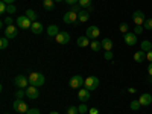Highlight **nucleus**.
Instances as JSON below:
<instances>
[{
	"instance_id": "49",
	"label": "nucleus",
	"mask_w": 152,
	"mask_h": 114,
	"mask_svg": "<svg viewBox=\"0 0 152 114\" xmlns=\"http://www.w3.org/2000/svg\"><path fill=\"white\" fill-rule=\"evenodd\" d=\"M5 114H8V113H5Z\"/></svg>"
},
{
	"instance_id": "21",
	"label": "nucleus",
	"mask_w": 152,
	"mask_h": 114,
	"mask_svg": "<svg viewBox=\"0 0 152 114\" xmlns=\"http://www.w3.org/2000/svg\"><path fill=\"white\" fill-rule=\"evenodd\" d=\"M78 46H79V47H87V46H90V38H88L87 35L79 37V38H78Z\"/></svg>"
},
{
	"instance_id": "40",
	"label": "nucleus",
	"mask_w": 152,
	"mask_h": 114,
	"mask_svg": "<svg viewBox=\"0 0 152 114\" xmlns=\"http://www.w3.org/2000/svg\"><path fill=\"white\" fill-rule=\"evenodd\" d=\"M88 114H99V110L97 108H90V110H88Z\"/></svg>"
},
{
	"instance_id": "50",
	"label": "nucleus",
	"mask_w": 152,
	"mask_h": 114,
	"mask_svg": "<svg viewBox=\"0 0 152 114\" xmlns=\"http://www.w3.org/2000/svg\"><path fill=\"white\" fill-rule=\"evenodd\" d=\"M79 114H81V113H79Z\"/></svg>"
},
{
	"instance_id": "23",
	"label": "nucleus",
	"mask_w": 152,
	"mask_h": 114,
	"mask_svg": "<svg viewBox=\"0 0 152 114\" xmlns=\"http://www.w3.org/2000/svg\"><path fill=\"white\" fill-rule=\"evenodd\" d=\"M43 6L46 11H53L55 9V0H43Z\"/></svg>"
},
{
	"instance_id": "15",
	"label": "nucleus",
	"mask_w": 152,
	"mask_h": 114,
	"mask_svg": "<svg viewBox=\"0 0 152 114\" xmlns=\"http://www.w3.org/2000/svg\"><path fill=\"white\" fill-rule=\"evenodd\" d=\"M138 102H140L142 107H148V105H151V104H152V94H149V93H143V94H140V97H138Z\"/></svg>"
},
{
	"instance_id": "7",
	"label": "nucleus",
	"mask_w": 152,
	"mask_h": 114,
	"mask_svg": "<svg viewBox=\"0 0 152 114\" xmlns=\"http://www.w3.org/2000/svg\"><path fill=\"white\" fill-rule=\"evenodd\" d=\"M18 26H15V24H11V26H6L5 28V37L8 38V40H12V38H15L17 34H18Z\"/></svg>"
},
{
	"instance_id": "45",
	"label": "nucleus",
	"mask_w": 152,
	"mask_h": 114,
	"mask_svg": "<svg viewBox=\"0 0 152 114\" xmlns=\"http://www.w3.org/2000/svg\"><path fill=\"white\" fill-rule=\"evenodd\" d=\"M128 91H129V93H135V88L131 87V88H128Z\"/></svg>"
},
{
	"instance_id": "47",
	"label": "nucleus",
	"mask_w": 152,
	"mask_h": 114,
	"mask_svg": "<svg viewBox=\"0 0 152 114\" xmlns=\"http://www.w3.org/2000/svg\"><path fill=\"white\" fill-rule=\"evenodd\" d=\"M148 81H149V82H152V76H149V78H148Z\"/></svg>"
},
{
	"instance_id": "4",
	"label": "nucleus",
	"mask_w": 152,
	"mask_h": 114,
	"mask_svg": "<svg viewBox=\"0 0 152 114\" xmlns=\"http://www.w3.org/2000/svg\"><path fill=\"white\" fill-rule=\"evenodd\" d=\"M84 87L90 91H94L99 87V78H96V76H88V78L85 79V82H84Z\"/></svg>"
},
{
	"instance_id": "43",
	"label": "nucleus",
	"mask_w": 152,
	"mask_h": 114,
	"mask_svg": "<svg viewBox=\"0 0 152 114\" xmlns=\"http://www.w3.org/2000/svg\"><path fill=\"white\" fill-rule=\"evenodd\" d=\"M148 73H149V76H152V62H149V67H148Z\"/></svg>"
},
{
	"instance_id": "41",
	"label": "nucleus",
	"mask_w": 152,
	"mask_h": 114,
	"mask_svg": "<svg viewBox=\"0 0 152 114\" xmlns=\"http://www.w3.org/2000/svg\"><path fill=\"white\" fill-rule=\"evenodd\" d=\"M146 59H149V62H152V50L146 53Z\"/></svg>"
},
{
	"instance_id": "10",
	"label": "nucleus",
	"mask_w": 152,
	"mask_h": 114,
	"mask_svg": "<svg viewBox=\"0 0 152 114\" xmlns=\"http://www.w3.org/2000/svg\"><path fill=\"white\" fill-rule=\"evenodd\" d=\"M55 40L58 44H69L70 43V34L69 32H59L55 37Z\"/></svg>"
},
{
	"instance_id": "31",
	"label": "nucleus",
	"mask_w": 152,
	"mask_h": 114,
	"mask_svg": "<svg viewBox=\"0 0 152 114\" xmlns=\"http://www.w3.org/2000/svg\"><path fill=\"white\" fill-rule=\"evenodd\" d=\"M79 5H81V8L84 9V8H88V6H91L93 3H91V0H79Z\"/></svg>"
},
{
	"instance_id": "14",
	"label": "nucleus",
	"mask_w": 152,
	"mask_h": 114,
	"mask_svg": "<svg viewBox=\"0 0 152 114\" xmlns=\"http://www.w3.org/2000/svg\"><path fill=\"white\" fill-rule=\"evenodd\" d=\"M91 91L90 90H87L85 87H82V88H79V91H78V99L81 100V102H87L88 99H90V94Z\"/></svg>"
},
{
	"instance_id": "46",
	"label": "nucleus",
	"mask_w": 152,
	"mask_h": 114,
	"mask_svg": "<svg viewBox=\"0 0 152 114\" xmlns=\"http://www.w3.org/2000/svg\"><path fill=\"white\" fill-rule=\"evenodd\" d=\"M49 114H59V113H58V111H50Z\"/></svg>"
},
{
	"instance_id": "29",
	"label": "nucleus",
	"mask_w": 152,
	"mask_h": 114,
	"mask_svg": "<svg viewBox=\"0 0 152 114\" xmlns=\"http://www.w3.org/2000/svg\"><path fill=\"white\" fill-rule=\"evenodd\" d=\"M8 44H9V40H8L6 37H3L2 40H0V49H2V50H5V49L8 47Z\"/></svg>"
},
{
	"instance_id": "13",
	"label": "nucleus",
	"mask_w": 152,
	"mask_h": 114,
	"mask_svg": "<svg viewBox=\"0 0 152 114\" xmlns=\"http://www.w3.org/2000/svg\"><path fill=\"white\" fill-rule=\"evenodd\" d=\"M85 35L90 38V40H96V38L100 35V29L97 28V26H90L87 29V32H85Z\"/></svg>"
},
{
	"instance_id": "28",
	"label": "nucleus",
	"mask_w": 152,
	"mask_h": 114,
	"mask_svg": "<svg viewBox=\"0 0 152 114\" xmlns=\"http://www.w3.org/2000/svg\"><path fill=\"white\" fill-rule=\"evenodd\" d=\"M119 31L122 34H126V32H129V26H128V23H120V26H119Z\"/></svg>"
},
{
	"instance_id": "27",
	"label": "nucleus",
	"mask_w": 152,
	"mask_h": 114,
	"mask_svg": "<svg viewBox=\"0 0 152 114\" xmlns=\"http://www.w3.org/2000/svg\"><path fill=\"white\" fill-rule=\"evenodd\" d=\"M11 24H14V20L11 18V15H8V17L2 21V26H3V28H6V26H11Z\"/></svg>"
},
{
	"instance_id": "37",
	"label": "nucleus",
	"mask_w": 152,
	"mask_h": 114,
	"mask_svg": "<svg viewBox=\"0 0 152 114\" xmlns=\"http://www.w3.org/2000/svg\"><path fill=\"white\" fill-rule=\"evenodd\" d=\"M143 32V26H137L135 24V28H134V34L135 35H138V34H142Z\"/></svg>"
},
{
	"instance_id": "39",
	"label": "nucleus",
	"mask_w": 152,
	"mask_h": 114,
	"mask_svg": "<svg viewBox=\"0 0 152 114\" xmlns=\"http://www.w3.org/2000/svg\"><path fill=\"white\" fill-rule=\"evenodd\" d=\"M64 2H66L69 6H73V5H76V3H79V0H64Z\"/></svg>"
},
{
	"instance_id": "35",
	"label": "nucleus",
	"mask_w": 152,
	"mask_h": 114,
	"mask_svg": "<svg viewBox=\"0 0 152 114\" xmlns=\"http://www.w3.org/2000/svg\"><path fill=\"white\" fill-rule=\"evenodd\" d=\"M67 114H79L78 107H70V108L67 110Z\"/></svg>"
},
{
	"instance_id": "18",
	"label": "nucleus",
	"mask_w": 152,
	"mask_h": 114,
	"mask_svg": "<svg viewBox=\"0 0 152 114\" xmlns=\"http://www.w3.org/2000/svg\"><path fill=\"white\" fill-rule=\"evenodd\" d=\"M78 18H79V23H85V21H88V18H90V12L85 11V9H82L79 14H78Z\"/></svg>"
},
{
	"instance_id": "44",
	"label": "nucleus",
	"mask_w": 152,
	"mask_h": 114,
	"mask_svg": "<svg viewBox=\"0 0 152 114\" xmlns=\"http://www.w3.org/2000/svg\"><path fill=\"white\" fill-rule=\"evenodd\" d=\"M87 11H88V12H91V11H94V6H93V5H91V6H88V8H87Z\"/></svg>"
},
{
	"instance_id": "12",
	"label": "nucleus",
	"mask_w": 152,
	"mask_h": 114,
	"mask_svg": "<svg viewBox=\"0 0 152 114\" xmlns=\"http://www.w3.org/2000/svg\"><path fill=\"white\" fill-rule=\"evenodd\" d=\"M26 96L29 97V99H38V96H40V91H38V87H35V85H29L26 90Z\"/></svg>"
},
{
	"instance_id": "5",
	"label": "nucleus",
	"mask_w": 152,
	"mask_h": 114,
	"mask_svg": "<svg viewBox=\"0 0 152 114\" xmlns=\"http://www.w3.org/2000/svg\"><path fill=\"white\" fill-rule=\"evenodd\" d=\"M12 107H14V110L17 113H20V114H26L28 110H29V107L26 105V102H24V100H20V99H15L14 104H12Z\"/></svg>"
},
{
	"instance_id": "2",
	"label": "nucleus",
	"mask_w": 152,
	"mask_h": 114,
	"mask_svg": "<svg viewBox=\"0 0 152 114\" xmlns=\"http://www.w3.org/2000/svg\"><path fill=\"white\" fill-rule=\"evenodd\" d=\"M14 84H15L17 88H21V90H26V88L31 85L29 84V78L24 76V75H17L15 79H14Z\"/></svg>"
},
{
	"instance_id": "26",
	"label": "nucleus",
	"mask_w": 152,
	"mask_h": 114,
	"mask_svg": "<svg viewBox=\"0 0 152 114\" xmlns=\"http://www.w3.org/2000/svg\"><path fill=\"white\" fill-rule=\"evenodd\" d=\"M88 110H90V108L85 105V102H81V105L78 107V111H79L81 114H88Z\"/></svg>"
},
{
	"instance_id": "22",
	"label": "nucleus",
	"mask_w": 152,
	"mask_h": 114,
	"mask_svg": "<svg viewBox=\"0 0 152 114\" xmlns=\"http://www.w3.org/2000/svg\"><path fill=\"white\" fill-rule=\"evenodd\" d=\"M24 15H26L32 23L34 21H37V18H38V15H37V12L34 11V9H26V12H24Z\"/></svg>"
},
{
	"instance_id": "11",
	"label": "nucleus",
	"mask_w": 152,
	"mask_h": 114,
	"mask_svg": "<svg viewBox=\"0 0 152 114\" xmlns=\"http://www.w3.org/2000/svg\"><path fill=\"white\" fill-rule=\"evenodd\" d=\"M123 40L128 46H135L137 44V35L134 32H126V34H123Z\"/></svg>"
},
{
	"instance_id": "3",
	"label": "nucleus",
	"mask_w": 152,
	"mask_h": 114,
	"mask_svg": "<svg viewBox=\"0 0 152 114\" xmlns=\"http://www.w3.org/2000/svg\"><path fill=\"white\" fill-rule=\"evenodd\" d=\"M64 23L66 24H79V18H78V12L75 11H69L64 14Z\"/></svg>"
},
{
	"instance_id": "32",
	"label": "nucleus",
	"mask_w": 152,
	"mask_h": 114,
	"mask_svg": "<svg viewBox=\"0 0 152 114\" xmlns=\"http://www.w3.org/2000/svg\"><path fill=\"white\" fill-rule=\"evenodd\" d=\"M26 96V91L24 90H21V88H18V91L15 93V99H20V100H23V97Z\"/></svg>"
},
{
	"instance_id": "20",
	"label": "nucleus",
	"mask_w": 152,
	"mask_h": 114,
	"mask_svg": "<svg viewBox=\"0 0 152 114\" xmlns=\"http://www.w3.org/2000/svg\"><path fill=\"white\" fill-rule=\"evenodd\" d=\"M140 50H143V52H151L152 50V43L149 41V40H143L142 41V44H140Z\"/></svg>"
},
{
	"instance_id": "8",
	"label": "nucleus",
	"mask_w": 152,
	"mask_h": 114,
	"mask_svg": "<svg viewBox=\"0 0 152 114\" xmlns=\"http://www.w3.org/2000/svg\"><path fill=\"white\" fill-rule=\"evenodd\" d=\"M17 26H18L20 29H31L32 21H31L26 15H20V17L17 18Z\"/></svg>"
},
{
	"instance_id": "17",
	"label": "nucleus",
	"mask_w": 152,
	"mask_h": 114,
	"mask_svg": "<svg viewBox=\"0 0 152 114\" xmlns=\"http://www.w3.org/2000/svg\"><path fill=\"white\" fill-rule=\"evenodd\" d=\"M46 32H47V35H49V37H53V38H55V37L59 34V29H58L56 24H50V26L47 28V31H46Z\"/></svg>"
},
{
	"instance_id": "1",
	"label": "nucleus",
	"mask_w": 152,
	"mask_h": 114,
	"mask_svg": "<svg viewBox=\"0 0 152 114\" xmlns=\"http://www.w3.org/2000/svg\"><path fill=\"white\" fill-rule=\"evenodd\" d=\"M28 78H29V84H31V85H35V87H41V85L46 82L44 75L40 73V72H32Z\"/></svg>"
},
{
	"instance_id": "24",
	"label": "nucleus",
	"mask_w": 152,
	"mask_h": 114,
	"mask_svg": "<svg viewBox=\"0 0 152 114\" xmlns=\"http://www.w3.org/2000/svg\"><path fill=\"white\" fill-rule=\"evenodd\" d=\"M90 47H91V50H93V52H99V50L102 49V41L93 40V41L90 43Z\"/></svg>"
},
{
	"instance_id": "6",
	"label": "nucleus",
	"mask_w": 152,
	"mask_h": 114,
	"mask_svg": "<svg viewBox=\"0 0 152 114\" xmlns=\"http://www.w3.org/2000/svg\"><path fill=\"white\" fill-rule=\"evenodd\" d=\"M84 82L85 79H82V76L81 75H75L70 78V88H82L84 87Z\"/></svg>"
},
{
	"instance_id": "36",
	"label": "nucleus",
	"mask_w": 152,
	"mask_h": 114,
	"mask_svg": "<svg viewBox=\"0 0 152 114\" xmlns=\"http://www.w3.org/2000/svg\"><path fill=\"white\" fill-rule=\"evenodd\" d=\"M104 58L107 59V61H111L114 56H113V52H111V50H107V52H105V55H104Z\"/></svg>"
},
{
	"instance_id": "48",
	"label": "nucleus",
	"mask_w": 152,
	"mask_h": 114,
	"mask_svg": "<svg viewBox=\"0 0 152 114\" xmlns=\"http://www.w3.org/2000/svg\"><path fill=\"white\" fill-rule=\"evenodd\" d=\"M56 2L59 3V2H64V0H55V3H56Z\"/></svg>"
},
{
	"instance_id": "42",
	"label": "nucleus",
	"mask_w": 152,
	"mask_h": 114,
	"mask_svg": "<svg viewBox=\"0 0 152 114\" xmlns=\"http://www.w3.org/2000/svg\"><path fill=\"white\" fill-rule=\"evenodd\" d=\"M2 2H5L6 5H14V2H15V0H2Z\"/></svg>"
},
{
	"instance_id": "30",
	"label": "nucleus",
	"mask_w": 152,
	"mask_h": 114,
	"mask_svg": "<svg viewBox=\"0 0 152 114\" xmlns=\"http://www.w3.org/2000/svg\"><path fill=\"white\" fill-rule=\"evenodd\" d=\"M140 102H138V100H132V102H131V110L132 111H138V110H140Z\"/></svg>"
},
{
	"instance_id": "16",
	"label": "nucleus",
	"mask_w": 152,
	"mask_h": 114,
	"mask_svg": "<svg viewBox=\"0 0 152 114\" xmlns=\"http://www.w3.org/2000/svg\"><path fill=\"white\" fill-rule=\"evenodd\" d=\"M31 31H32V34H35V35H40V34H43L44 26H43L40 21H34L32 26H31Z\"/></svg>"
},
{
	"instance_id": "34",
	"label": "nucleus",
	"mask_w": 152,
	"mask_h": 114,
	"mask_svg": "<svg viewBox=\"0 0 152 114\" xmlns=\"http://www.w3.org/2000/svg\"><path fill=\"white\" fill-rule=\"evenodd\" d=\"M143 28H145V29H148V31H152V18H149V20H146V21H145Z\"/></svg>"
},
{
	"instance_id": "33",
	"label": "nucleus",
	"mask_w": 152,
	"mask_h": 114,
	"mask_svg": "<svg viewBox=\"0 0 152 114\" xmlns=\"http://www.w3.org/2000/svg\"><path fill=\"white\" fill-rule=\"evenodd\" d=\"M15 11H17L15 5H8V8H6V12H8V15H12V14H14Z\"/></svg>"
},
{
	"instance_id": "38",
	"label": "nucleus",
	"mask_w": 152,
	"mask_h": 114,
	"mask_svg": "<svg viewBox=\"0 0 152 114\" xmlns=\"http://www.w3.org/2000/svg\"><path fill=\"white\" fill-rule=\"evenodd\" d=\"M26 114H40V110H37V108H29Z\"/></svg>"
},
{
	"instance_id": "9",
	"label": "nucleus",
	"mask_w": 152,
	"mask_h": 114,
	"mask_svg": "<svg viewBox=\"0 0 152 114\" xmlns=\"http://www.w3.org/2000/svg\"><path fill=\"white\" fill-rule=\"evenodd\" d=\"M132 21L137 24V26H143L145 21H146L143 11H134V14H132Z\"/></svg>"
},
{
	"instance_id": "19",
	"label": "nucleus",
	"mask_w": 152,
	"mask_h": 114,
	"mask_svg": "<svg viewBox=\"0 0 152 114\" xmlns=\"http://www.w3.org/2000/svg\"><path fill=\"white\" fill-rule=\"evenodd\" d=\"M146 59V52H143V50H138V52L134 53V61L135 62H143Z\"/></svg>"
},
{
	"instance_id": "25",
	"label": "nucleus",
	"mask_w": 152,
	"mask_h": 114,
	"mask_svg": "<svg viewBox=\"0 0 152 114\" xmlns=\"http://www.w3.org/2000/svg\"><path fill=\"white\" fill-rule=\"evenodd\" d=\"M102 49H105V52L107 50H113V41L110 38H104L102 40Z\"/></svg>"
}]
</instances>
